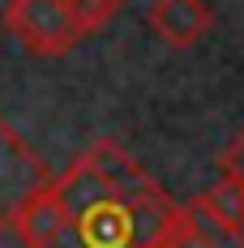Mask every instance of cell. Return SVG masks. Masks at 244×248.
<instances>
[{
  "instance_id": "9c48e42d",
  "label": "cell",
  "mask_w": 244,
  "mask_h": 248,
  "mask_svg": "<svg viewBox=\"0 0 244 248\" xmlns=\"http://www.w3.org/2000/svg\"><path fill=\"white\" fill-rule=\"evenodd\" d=\"M69 4H73V13H77L81 34H95V30H103V26L120 13L124 0H69Z\"/></svg>"
},
{
  "instance_id": "30bf717a",
  "label": "cell",
  "mask_w": 244,
  "mask_h": 248,
  "mask_svg": "<svg viewBox=\"0 0 244 248\" xmlns=\"http://www.w3.org/2000/svg\"><path fill=\"white\" fill-rule=\"evenodd\" d=\"M219 171H223V175H236V180H244V128L231 137V146L219 154Z\"/></svg>"
},
{
  "instance_id": "6da1fadb",
  "label": "cell",
  "mask_w": 244,
  "mask_h": 248,
  "mask_svg": "<svg viewBox=\"0 0 244 248\" xmlns=\"http://www.w3.org/2000/svg\"><path fill=\"white\" fill-rule=\"evenodd\" d=\"M51 184L69 223L51 235L48 248H159L180 214V201H171L163 188L154 197L124 201L86 158H77Z\"/></svg>"
},
{
  "instance_id": "8fae6325",
  "label": "cell",
  "mask_w": 244,
  "mask_h": 248,
  "mask_svg": "<svg viewBox=\"0 0 244 248\" xmlns=\"http://www.w3.org/2000/svg\"><path fill=\"white\" fill-rule=\"evenodd\" d=\"M159 248H206V244H201V240H197L193 231L184 227V218L176 214V223H171V231L163 235V244H159Z\"/></svg>"
},
{
  "instance_id": "ba28073f",
  "label": "cell",
  "mask_w": 244,
  "mask_h": 248,
  "mask_svg": "<svg viewBox=\"0 0 244 248\" xmlns=\"http://www.w3.org/2000/svg\"><path fill=\"white\" fill-rule=\"evenodd\" d=\"M201 201L219 214L223 223H231L236 231H244V180H236V175H219V180L201 193Z\"/></svg>"
},
{
  "instance_id": "7a4b0ae2",
  "label": "cell",
  "mask_w": 244,
  "mask_h": 248,
  "mask_svg": "<svg viewBox=\"0 0 244 248\" xmlns=\"http://www.w3.org/2000/svg\"><path fill=\"white\" fill-rule=\"evenodd\" d=\"M4 30L30 56H65L86 39L69 0H9L4 4Z\"/></svg>"
},
{
  "instance_id": "52a82bcc",
  "label": "cell",
  "mask_w": 244,
  "mask_h": 248,
  "mask_svg": "<svg viewBox=\"0 0 244 248\" xmlns=\"http://www.w3.org/2000/svg\"><path fill=\"white\" fill-rule=\"evenodd\" d=\"M180 218H184V227H189L206 248H244V231H236L231 223H223L219 214L201 201V193L180 205Z\"/></svg>"
},
{
  "instance_id": "5b68a950",
  "label": "cell",
  "mask_w": 244,
  "mask_h": 248,
  "mask_svg": "<svg viewBox=\"0 0 244 248\" xmlns=\"http://www.w3.org/2000/svg\"><path fill=\"white\" fill-rule=\"evenodd\" d=\"M90 167H95L124 201H142V197H154L159 193V180H150V171L120 146V141H112V137H98L90 141V150L81 154Z\"/></svg>"
},
{
  "instance_id": "8992f818",
  "label": "cell",
  "mask_w": 244,
  "mask_h": 248,
  "mask_svg": "<svg viewBox=\"0 0 244 248\" xmlns=\"http://www.w3.org/2000/svg\"><path fill=\"white\" fill-rule=\"evenodd\" d=\"M146 26L167 47H193L214 26V9L206 0H154L146 9Z\"/></svg>"
},
{
  "instance_id": "277c9868",
  "label": "cell",
  "mask_w": 244,
  "mask_h": 248,
  "mask_svg": "<svg viewBox=\"0 0 244 248\" xmlns=\"http://www.w3.org/2000/svg\"><path fill=\"white\" fill-rule=\"evenodd\" d=\"M65 223H69V214H65V205H60L56 184L48 180L43 188H34L30 197H22L17 205H13V214H9L4 231H13L22 248H48L51 235H56Z\"/></svg>"
},
{
  "instance_id": "3957f363",
  "label": "cell",
  "mask_w": 244,
  "mask_h": 248,
  "mask_svg": "<svg viewBox=\"0 0 244 248\" xmlns=\"http://www.w3.org/2000/svg\"><path fill=\"white\" fill-rule=\"evenodd\" d=\"M48 180L51 175H48V167L39 163V154L0 120V227L9 223V214H13L17 201L30 197L34 188H43Z\"/></svg>"
}]
</instances>
